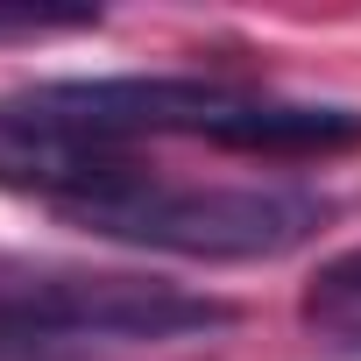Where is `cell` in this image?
I'll return each mask as SVG.
<instances>
[{
	"label": "cell",
	"instance_id": "cell-1",
	"mask_svg": "<svg viewBox=\"0 0 361 361\" xmlns=\"http://www.w3.org/2000/svg\"><path fill=\"white\" fill-rule=\"evenodd\" d=\"M85 234L149 248V255H192V262H276L319 234L326 206L290 185H170L135 177L128 192L71 213Z\"/></svg>",
	"mask_w": 361,
	"mask_h": 361
},
{
	"label": "cell",
	"instance_id": "cell-2",
	"mask_svg": "<svg viewBox=\"0 0 361 361\" xmlns=\"http://www.w3.org/2000/svg\"><path fill=\"white\" fill-rule=\"evenodd\" d=\"M234 326V305L128 269L0 262V347L36 340H185Z\"/></svg>",
	"mask_w": 361,
	"mask_h": 361
},
{
	"label": "cell",
	"instance_id": "cell-3",
	"mask_svg": "<svg viewBox=\"0 0 361 361\" xmlns=\"http://www.w3.org/2000/svg\"><path fill=\"white\" fill-rule=\"evenodd\" d=\"M241 99V85L227 78H50L15 92V106H29L50 128H71L85 142H114L128 149L135 135H213V121Z\"/></svg>",
	"mask_w": 361,
	"mask_h": 361
},
{
	"label": "cell",
	"instance_id": "cell-4",
	"mask_svg": "<svg viewBox=\"0 0 361 361\" xmlns=\"http://www.w3.org/2000/svg\"><path fill=\"white\" fill-rule=\"evenodd\" d=\"M135 177H149V170L128 149L85 142L71 128L36 121L15 99H0V192H22V199H50L64 213H85V206L128 192Z\"/></svg>",
	"mask_w": 361,
	"mask_h": 361
},
{
	"label": "cell",
	"instance_id": "cell-5",
	"mask_svg": "<svg viewBox=\"0 0 361 361\" xmlns=\"http://www.w3.org/2000/svg\"><path fill=\"white\" fill-rule=\"evenodd\" d=\"M206 142L241 149V156H333V149H361V114L354 106H312V99L241 92L213 121Z\"/></svg>",
	"mask_w": 361,
	"mask_h": 361
},
{
	"label": "cell",
	"instance_id": "cell-6",
	"mask_svg": "<svg viewBox=\"0 0 361 361\" xmlns=\"http://www.w3.org/2000/svg\"><path fill=\"white\" fill-rule=\"evenodd\" d=\"M305 319H326V326H361V248L319 262L312 290H305Z\"/></svg>",
	"mask_w": 361,
	"mask_h": 361
},
{
	"label": "cell",
	"instance_id": "cell-7",
	"mask_svg": "<svg viewBox=\"0 0 361 361\" xmlns=\"http://www.w3.org/2000/svg\"><path fill=\"white\" fill-rule=\"evenodd\" d=\"M99 15H0V36H50V29H92Z\"/></svg>",
	"mask_w": 361,
	"mask_h": 361
}]
</instances>
